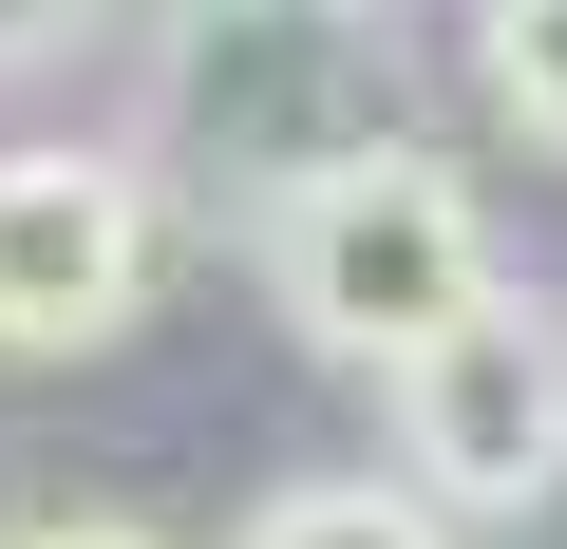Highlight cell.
<instances>
[{
    "mask_svg": "<svg viewBox=\"0 0 567 549\" xmlns=\"http://www.w3.org/2000/svg\"><path fill=\"white\" fill-rule=\"evenodd\" d=\"M398 133V20L379 0H171L152 20V152H189L208 209H284Z\"/></svg>",
    "mask_w": 567,
    "mask_h": 549,
    "instance_id": "1",
    "label": "cell"
},
{
    "mask_svg": "<svg viewBox=\"0 0 567 549\" xmlns=\"http://www.w3.org/2000/svg\"><path fill=\"white\" fill-rule=\"evenodd\" d=\"M246 265H265L284 342H303V360H360V379H398L416 342H454V323L511 285V265H492V209H473L416 133L341 152L322 190H284V209L246 227Z\"/></svg>",
    "mask_w": 567,
    "mask_h": 549,
    "instance_id": "2",
    "label": "cell"
},
{
    "mask_svg": "<svg viewBox=\"0 0 567 549\" xmlns=\"http://www.w3.org/2000/svg\"><path fill=\"white\" fill-rule=\"evenodd\" d=\"M398 492L435 511V530H529L548 492H567V304H529V285H492L454 342H416L398 379Z\"/></svg>",
    "mask_w": 567,
    "mask_h": 549,
    "instance_id": "3",
    "label": "cell"
},
{
    "mask_svg": "<svg viewBox=\"0 0 567 549\" xmlns=\"http://www.w3.org/2000/svg\"><path fill=\"white\" fill-rule=\"evenodd\" d=\"M152 304V171L133 152H0V342L76 360Z\"/></svg>",
    "mask_w": 567,
    "mask_h": 549,
    "instance_id": "4",
    "label": "cell"
},
{
    "mask_svg": "<svg viewBox=\"0 0 567 549\" xmlns=\"http://www.w3.org/2000/svg\"><path fill=\"white\" fill-rule=\"evenodd\" d=\"M227 549H454V530H435L398 474H303V492H265Z\"/></svg>",
    "mask_w": 567,
    "mask_h": 549,
    "instance_id": "5",
    "label": "cell"
},
{
    "mask_svg": "<svg viewBox=\"0 0 567 549\" xmlns=\"http://www.w3.org/2000/svg\"><path fill=\"white\" fill-rule=\"evenodd\" d=\"M473 77L529 152H567V0H473Z\"/></svg>",
    "mask_w": 567,
    "mask_h": 549,
    "instance_id": "6",
    "label": "cell"
},
{
    "mask_svg": "<svg viewBox=\"0 0 567 549\" xmlns=\"http://www.w3.org/2000/svg\"><path fill=\"white\" fill-rule=\"evenodd\" d=\"M0 549H171V530H133V511H39V530H0Z\"/></svg>",
    "mask_w": 567,
    "mask_h": 549,
    "instance_id": "7",
    "label": "cell"
},
{
    "mask_svg": "<svg viewBox=\"0 0 567 549\" xmlns=\"http://www.w3.org/2000/svg\"><path fill=\"white\" fill-rule=\"evenodd\" d=\"M76 20H95V0H0V77H20V58H58Z\"/></svg>",
    "mask_w": 567,
    "mask_h": 549,
    "instance_id": "8",
    "label": "cell"
}]
</instances>
